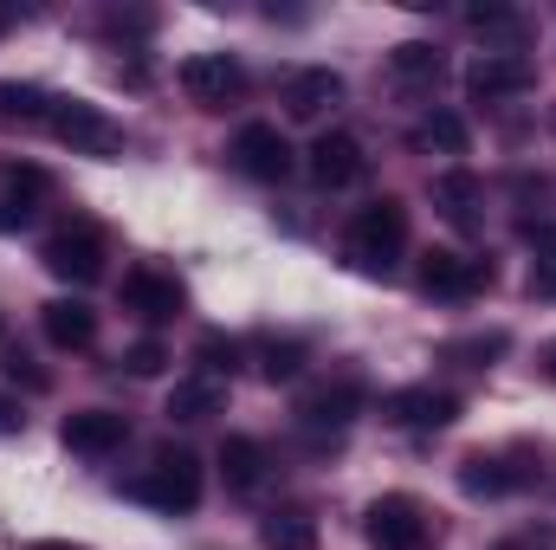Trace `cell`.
<instances>
[{"mask_svg":"<svg viewBox=\"0 0 556 550\" xmlns=\"http://www.w3.org/2000/svg\"><path fill=\"white\" fill-rule=\"evenodd\" d=\"M408 247V208L395 201V195H382V201H369L356 221H350V234H343V260L356 266V273H395V253Z\"/></svg>","mask_w":556,"mask_h":550,"instance_id":"6da1fadb","label":"cell"},{"mask_svg":"<svg viewBox=\"0 0 556 550\" xmlns=\"http://www.w3.org/2000/svg\"><path fill=\"white\" fill-rule=\"evenodd\" d=\"M130 499L168 512V518H175V512H194V505H201V460H194L188 447H155L149 473L130 479Z\"/></svg>","mask_w":556,"mask_h":550,"instance_id":"7a4b0ae2","label":"cell"},{"mask_svg":"<svg viewBox=\"0 0 556 550\" xmlns=\"http://www.w3.org/2000/svg\"><path fill=\"white\" fill-rule=\"evenodd\" d=\"M363 538L376 550H433L440 545V525H433V512L408 499V492H382L376 505H369V518H363Z\"/></svg>","mask_w":556,"mask_h":550,"instance_id":"3957f363","label":"cell"},{"mask_svg":"<svg viewBox=\"0 0 556 550\" xmlns=\"http://www.w3.org/2000/svg\"><path fill=\"white\" fill-rule=\"evenodd\" d=\"M104 253H111V240H104V227H98L91 214H72V221H65V227H52V234H46V247H39L46 273L72 278V285H91V278L104 273Z\"/></svg>","mask_w":556,"mask_h":550,"instance_id":"277c9868","label":"cell"},{"mask_svg":"<svg viewBox=\"0 0 556 550\" xmlns=\"http://www.w3.org/2000/svg\"><path fill=\"white\" fill-rule=\"evenodd\" d=\"M46 130L65 142L72 155H98V162L124 155V130H117L98 104H85V98H59V104H52V117H46Z\"/></svg>","mask_w":556,"mask_h":550,"instance_id":"5b68a950","label":"cell"},{"mask_svg":"<svg viewBox=\"0 0 556 550\" xmlns=\"http://www.w3.org/2000/svg\"><path fill=\"white\" fill-rule=\"evenodd\" d=\"M46 201H52V175L39 162H0V234L33 227Z\"/></svg>","mask_w":556,"mask_h":550,"instance_id":"8992f818","label":"cell"},{"mask_svg":"<svg viewBox=\"0 0 556 550\" xmlns=\"http://www.w3.org/2000/svg\"><path fill=\"white\" fill-rule=\"evenodd\" d=\"M492 285V266L485 260H472V253H446V247H433L427 260H420V291L427 298H479Z\"/></svg>","mask_w":556,"mask_h":550,"instance_id":"52a82bcc","label":"cell"},{"mask_svg":"<svg viewBox=\"0 0 556 550\" xmlns=\"http://www.w3.org/2000/svg\"><path fill=\"white\" fill-rule=\"evenodd\" d=\"M181 91L194 104H227L247 91V72L233 52H194V59H181Z\"/></svg>","mask_w":556,"mask_h":550,"instance_id":"ba28073f","label":"cell"},{"mask_svg":"<svg viewBox=\"0 0 556 550\" xmlns=\"http://www.w3.org/2000/svg\"><path fill=\"white\" fill-rule=\"evenodd\" d=\"M531 85H538V65H531L525 52H485V59H472V72H466V91H472L479 104L518 98V91H531Z\"/></svg>","mask_w":556,"mask_h":550,"instance_id":"9c48e42d","label":"cell"},{"mask_svg":"<svg viewBox=\"0 0 556 550\" xmlns=\"http://www.w3.org/2000/svg\"><path fill=\"white\" fill-rule=\"evenodd\" d=\"M233 168L253 175V182H285L291 175V142H285V130L278 124H247L233 137Z\"/></svg>","mask_w":556,"mask_h":550,"instance_id":"30bf717a","label":"cell"},{"mask_svg":"<svg viewBox=\"0 0 556 550\" xmlns=\"http://www.w3.org/2000/svg\"><path fill=\"white\" fill-rule=\"evenodd\" d=\"M363 168H369V155H363V142L350 137V130H324V137L311 142V182L317 188H356L363 182Z\"/></svg>","mask_w":556,"mask_h":550,"instance_id":"8fae6325","label":"cell"},{"mask_svg":"<svg viewBox=\"0 0 556 550\" xmlns=\"http://www.w3.org/2000/svg\"><path fill=\"white\" fill-rule=\"evenodd\" d=\"M356 414H363V376H330L298 396V421L311 427H350Z\"/></svg>","mask_w":556,"mask_h":550,"instance_id":"7c38bea8","label":"cell"},{"mask_svg":"<svg viewBox=\"0 0 556 550\" xmlns=\"http://www.w3.org/2000/svg\"><path fill=\"white\" fill-rule=\"evenodd\" d=\"M59 440H65L72 453H85V460H104V453H117V447L130 440V421L117 409H78V414H65Z\"/></svg>","mask_w":556,"mask_h":550,"instance_id":"4fadbf2b","label":"cell"},{"mask_svg":"<svg viewBox=\"0 0 556 550\" xmlns=\"http://www.w3.org/2000/svg\"><path fill=\"white\" fill-rule=\"evenodd\" d=\"M124 304L149 317V324H168V317H181V304H188V291L175 285V273H155V266H137V273H124Z\"/></svg>","mask_w":556,"mask_h":550,"instance_id":"5bb4252c","label":"cell"},{"mask_svg":"<svg viewBox=\"0 0 556 550\" xmlns=\"http://www.w3.org/2000/svg\"><path fill=\"white\" fill-rule=\"evenodd\" d=\"M382 414L395 421V427H453L459 421V396H446V389H433V383H415V389H395Z\"/></svg>","mask_w":556,"mask_h":550,"instance_id":"9a60e30c","label":"cell"},{"mask_svg":"<svg viewBox=\"0 0 556 550\" xmlns=\"http://www.w3.org/2000/svg\"><path fill=\"white\" fill-rule=\"evenodd\" d=\"M518 486H531V473H518L505 453H466L459 460V492L466 499H505V492H518Z\"/></svg>","mask_w":556,"mask_h":550,"instance_id":"2e32d148","label":"cell"},{"mask_svg":"<svg viewBox=\"0 0 556 550\" xmlns=\"http://www.w3.org/2000/svg\"><path fill=\"white\" fill-rule=\"evenodd\" d=\"M39 324H46V337H52L59 350H91V337H98V311H91L85 298H52V304H39Z\"/></svg>","mask_w":556,"mask_h":550,"instance_id":"e0dca14e","label":"cell"},{"mask_svg":"<svg viewBox=\"0 0 556 550\" xmlns=\"http://www.w3.org/2000/svg\"><path fill=\"white\" fill-rule=\"evenodd\" d=\"M337 98H343V78H337V72H324V65H317V72H291V78H285V111H291V117H324Z\"/></svg>","mask_w":556,"mask_h":550,"instance_id":"ac0fdd59","label":"cell"},{"mask_svg":"<svg viewBox=\"0 0 556 550\" xmlns=\"http://www.w3.org/2000/svg\"><path fill=\"white\" fill-rule=\"evenodd\" d=\"M220 479H227V492H260V479H266V447H260L253 434H227V440H220Z\"/></svg>","mask_w":556,"mask_h":550,"instance_id":"d6986e66","label":"cell"},{"mask_svg":"<svg viewBox=\"0 0 556 550\" xmlns=\"http://www.w3.org/2000/svg\"><path fill=\"white\" fill-rule=\"evenodd\" d=\"M479 195H485V188H479L466 168H446V175H433V208H440L453 227H472V221H479Z\"/></svg>","mask_w":556,"mask_h":550,"instance_id":"ffe728a7","label":"cell"},{"mask_svg":"<svg viewBox=\"0 0 556 550\" xmlns=\"http://www.w3.org/2000/svg\"><path fill=\"white\" fill-rule=\"evenodd\" d=\"M220 402H227V389L214 376H181L168 389V421H207V414H220Z\"/></svg>","mask_w":556,"mask_h":550,"instance_id":"44dd1931","label":"cell"},{"mask_svg":"<svg viewBox=\"0 0 556 550\" xmlns=\"http://www.w3.org/2000/svg\"><path fill=\"white\" fill-rule=\"evenodd\" d=\"M260 545L266 550H317V518L311 512H273L260 525Z\"/></svg>","mask_w":556,"mask_h":550,"instance_id":"7402d4cb","label":"cell"},{"mask_svg":"<svg viewBox=\"0 0 556 550\" xmlns=\"http://www.w3.org/2000/svg\"><path fill=\"white\" fill-rule=\"evenodd\" d=\"M52 91H39V85H0V117L7 124H46L52 117Z\"/></svg>","mask_w":556,"mask_h":550,"instance_id":"603a6c76","label":"cell"},{"mask_svg":"<svg viewBox=\"0 0 556 550\" xmlns=\"http://www.w3.org/2000/svg\"><path fill=\"white\" fill-rule=\"evenodd\" d=\"M420 149H446V155H466V142H472V130H466V117H453V111H427L415 130Z\"/></svg>","mask_w":556,"mask_h":550,"instance_id":"cb8c5ba5","label":"cell"},{"mask_svg":"<svg viewBox=\"0 0 556 550\" xmlns=\"http://www.w3.org/2000/svg\"><path fill=\"white\" fill-rule=\"evenodd\" d=\"M389 65H395V78H440V46H427V39H402V46L389 52Z\"/></svg>","mask_w":556,"mask_h":550,"instance_id":"d4e9b609","label":"cell"},{"mask_svg":"<svg viewBox=\"0 0 556 550\" xmlns=\"http://www.w3.org/2000/svg\"><path fill=\"white\" fill-rule=\"evenodd\" d=\"M298 370H304V343H298V337H273V343L260 350V376H266V383H291Z\"/></svg>","mask_w":556,"mask_h":550,"instance_id":"484cf974","label":"cell"},{"mask_svg":"<svg viewBox=\"0 0 556 550\" xmlns=\"http://www.w3.org/2000/svg\"><path fill=\"white\" fill-rule=\"evenodd\" d=\"M194 357H201V376H214V383L240 370V343H233V337H220V330H214V337H201V343H194Z\"/></svg>","mask_w":556,"mask_h":550,"instance_id":"4316f807","label":"cell"},{"mask_svg":"<svg viewBox=\"0 0 556 550\" xmlns=\"http://www.w3.org/2000/svg\"><path fill=\"white\" fill-rule=\"evenodd\" d=\"M162 363H168V350H162L155 337H142V343L124 350V370H130V376H162Z\"/></svg>","mask_w":556,"mask_h":550,"instance_id":"83f0119b","label":"cell"},{"mask_svg":"<svg viewBox=\"0 0 556 550\" xmlns=\"http://www.w3.org/2000/svg\"><path fill=\"white\" fill-rule=\"evenodd\" d=\"M531 298H556V240H538V260H531Z\"/></svg>","mask_w":556,"mask_h":550,"instance_id":"f1b7e54d","label":"cell"},{"mask_svg":"<svg viewBox=\"0 0 556 550\" xmlns=\"http://www.w3.org/2000/svg\"><path fill=\"white\" fill-rule=\"evenodd\" d=\"M472 26H479V33H505V39L518 33V20H511L505 7H479V13H472Z\"/></svg>","mask_w":556,"mask_h":550,"instance_id":"f546056e","label":"cell"},{"mask_svg":"<svg viewBox=\"0 0 556 550\" xmlns=\"http://www.w3.org/2000/svg\"><path fill=\"white\" fill-rule=\"evenodd\" d=\"M7 376H13V383H26V389H46V370H33V357H20V350L7 357Z\"/></svg>","mask_w":556,"mask_h":550,"instance_id":"4dcf8cb0","label":"cell"},{"mask_svg":"<svg viewBox=\"0 0 556 550\" xmlns=\"http://www.w3.org/2000/svg\"><path fill=\"white\" fill-rule=\"evenodd\" d=\"M20 427H26V409H20V402L0 389V434H20Z\"/></svg>","mask_w":556,"mask_h":550,"instance_id":"1f68e13d","label":"cell"},{"mask_svg":"<svg viewBox=\"0 0 556 550\" xmlns=\"http://www.w3.org/2000/svg\"><path fill=\"white\" fill-rule=\"evenodd\" d=\"M544 376H551V383H556V343H551V350H544Z\"/></svg>","mask_w":556,"mask_h":550,"instance_id":"d6a6232c","label":"cell"},{"mask_svg":"<svg viewBox=\"0 0 556 550\" xmlns=\"http://www.w3.org/2000/svg\"><path fill=\"white\" fill-rule=\"evenodd\" d=\"M33 550H65V545H33Z\"/></svg>","mask_w":556,"mask_h":550,"instance_id":"836d02e7","label":"cell"}]
</instances>
